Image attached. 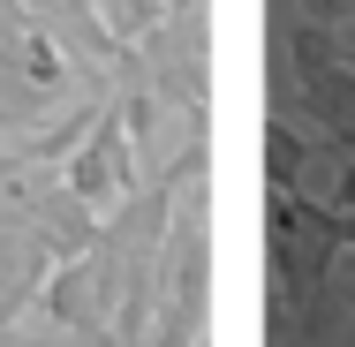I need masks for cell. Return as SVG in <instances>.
Instances as JSON below:
<instances>
[{
  "instance_id": "1",
  "label": "cell",
  "mask_w": 355,
  "mask_h": 347,
  "mask_svg": "<svg viewBox=\"0 0 355 347\" xmlns=\"http://www.w3.org/2000/svg\"><path fill=\"white\" fill-rule=\"evenodd\" d=\"M69 189L83 197V204H106L114 189H129V143H121V121H106L98 136L83 143V159H76Z\"/></svg>"
},
{
  "instance_id": "2",
  "label": "cell",
  "mask_w": 355,
  "mask_h": 347,
  "mask_svg": "<svg viewBox=\"0 0 355 347\" xmlns=\"http://www.w3.org/2000/svg\"><path fill=\"white\" fill-rule=\"evenodd\" d=\"M302 159H310L302 136H295L287 121H265V181H272V189H295V181H302Z\"/></svg>"
},
{
  "instance_id": "3",
  "label": "cell",
  "mask_w": 355,
  "mask_h": 347,
  "mask_svg": "<svg viewBox=\"0 0 355 347\" xmlns=\"http://www.w3.org/2000/svg\"><path fill=\"white\" fill-rule=\"evenodd\" d=\"M302 15L325 30V23H355V0H302Z\"/></svg>"
},
{
  "instance_id": "4",
  "label": "cell",
  "mask_w": 355,
  "mask_h": 347,
  "mask_svg": "<svg viewBox=\"0 0 355 347\" xmlns=\"http://www.w3.org/2000/svg\"><path fill=\"white\" fill-rule=\"evenodd\" d=\"M333 234H340V242L355 249V211H333Z\"/></svg>"
}]
</instances>
